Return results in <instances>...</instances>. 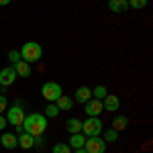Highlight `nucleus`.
Here are the masks:
<instances>
[{
	"label": "nucleus",
	"instance_id": "obj_1",
	"mask_svg": "<svg viewBox=\"0 0 153 153\" xmlns=\"http://www.w3.org/2000/svg\"><path fill=\"white\" fill-rule=\"evenodd\" d=\"M47 129V117L41 114V112H31V114H25L23 120V131L33 135V137H39L43 135Z\"/></svg>",
	"mask_w": 153,
	"mask_h": 153
},
{
	"label": "nucleus",
	"instance_id": "obj_2",
	"mask_svg": "<svg viewBox=\"0 0 153 153\" xmlns=\"http://www.w3.org/2000/svg\"><path fill=\"white\" fill-rule=\"evenodd\" d=\"M43 57V47L35 43V41H27L23 47H21V59L27 61V63H33V61H39Z\"/></svg>",
	"mask_w": 153,
	"mask_h": 153
},
{
	"label": "nucleus",
	"instance_id": "obj_3",
	"mask_svg": "<svg viewBox=\"0 0 153 153\" xmlns=\"http://www.w3.org/2000/svg\"><path fill=\"white\" fill-rule=\"evenodd\" d=\"M104 131V125L98 117H88V120L82 123V135L86 137H100Z\"/></svg>",
	"mask_w": 153,
	"mask_h": 153
},
{
	"label": "nucleus",
	"instance_id": "obj_4",
	"mask_svg": "<svg viewBox=\"0 0 153 153\" xmlns=\"http://www.w3.org/2000/svg\"><path fill=\"white\" fill-rule=\"evenodd\" d=\"M6 120L10 123L12 127H23V120H25V108L21 102H16L14 106L6 108Z\"/></svg>",
	"mask_w": 153,
	"mask_h": 153
},
{
	"label": "nucleus",
	"instance_id": "obj_5",
	"mask_svg": "<svg viewBox=\"0 0 153 153\" xmlns=\"http://www.w3.org/2000/svg\"><path fill=\"white\" fill-rule=\"evenodd\" d=\"M41 94H43V98L47 102H55L59 96L63 94V90H61V86L57 82H45L43 88H41Z\"/></svg>",
	"mask_w": 153,
	"mask_h": 153
},
{
	"label": "nucleus",
	"instance_id": "obj_6",
	"mask_svg": "<svg viewBox=\"0 0 153 153\" xmlns=\"http://www.w3.org/2000/svg\"><path fill=\"white\" fill-rule=\"evenodd\" d=\"M84 149L88 153H104L106 151V143L102 137H88L84 143Z\"/></svg>",
	"mask_w": 153,
	"mask_h": 153
},
{
	"label": "nucleus",
	"instance_id": "obj_7",
	"mask_svg": "<svg viewBox=\"0 0 153 153\" xmlns=\"http://www.w3.org/2000/svg\"><path fill=\"white\" fill-rule=\"evenodd\" d=\"M84 110L88 117H100V112L104 110L102 108V100H96V98H90L86 104H84Z\"/></svg>",
	"mask_w": 153,
	"mask_h": 153
},
{
	"label": "nucleus",
	"instance_id": "obj_8",
	"mask_svg": "<svg viewBox=\"0 0 153 153\" xmlns=\"http://www.w3.org/2000/svg\"><path fill=\"white\" fill-rule=\"evenodd\" d=\"M102 108L108 110V112H117L118 108H120V100H118V96L106 94L104 98H102Z\"/></svg>",
	"mask_w": 153,
	"mask_h": 153
},
{
	"label": "nucleus",
	"instance_id": "obj_9",
	"mask_svg": "<svg viewBox=\"0 0 153 153\" xmlns=\"http://www.w3.org/2000/svg\"><path fill=\"white\" fill-rule=\"evenodd\" d=\"M19 76H16V71H14V68H4V70H0V86H10V84H14V80H16Z\"/></svg>",
	"mask_w": 153,
	"mask_h": 153
},
{
	"label": "nucleus",
	"instance_id": "obj_10",
	"mask_svg": "<svg viewBox=\"0 0 153 153\" xmlns=\"http://www.w3.org/2000/svg\"><path fill=\"white\" fill-rule=\"evenodd\" d=\"M0 143H2L4 149H16V147H19V137L12 135V133H4V135L0 137Z\"/></svg>",
	"mask_w": 153,
	"mask_h": 153
},
{
	"label": "nucleus",
	"instance_id": "obj_11",
	"mask_svg": "<svg viewBox=\"0 0 153 153\" xmlns=\"http://www.w3.org/2000/svg\"><path fill=\"white\" fill-rule=\"evenodd\" d=\"M90 98H92V90H90L88 86H80V88L76 90V102H80V104H86Z\"/></svg>",
	"mask_w": 153,
	"mask_h": 153
},
{
	"label": "nucleus",
	"instance_id": "obj_12",
	"mask_svg": "<svg viewBox=\"0 0 153 153\" xmlns=\"http://www.w3.org/2000/svg\"><path fill=\"white\" fill-rule=\"evenodd\" d=\"M12 68H14V71H16V76H21V78H29V76H31V63H27V61H23V59L16 61Z\"/></svg>",
	"mask_w": 153,
	"mask_h": 153
},
{
	"label": "nucleus",
	"instance_id": "obj_13",
	"mask_svg": "<svg viewBox=\"0 0 153 153\" xmlns=\"http://www.w3.org/2000/svg\"><path fill=\"white\" fill-rule=\"evenodd\" d=\"M33 145H35V137L23 131V133L19 135V147H23V149H33Z\"/></svg>",
	"mask_w": 153,
	"mask_h": 153
},
{
	"label": "nucleus",
	"instance_id": "obj_14",
	"mask_svg": "<svg viewBox=\"0 0 153 153\" xmlns=\"http://www.w3.org/2000/svg\"><path fill=\"white\" fill-rule=\"evenodd\" d=\"M108 8L112 12H125L129 8V2L127 0H108Z\"/></svg>",
	"mask_w": 153,
	"mask_h": 153
},
{
	"label": "nucleus",
	"instance_id": "obj_15",
	"mask_svg": "<svg viewBox=\"0 0 153 153\" xmlns=\"http://www.w3.org/2000/svg\"><path fill=\"white\" fill-rule=\"evenodd\" d=\"M84 143H86V135H82V133H76V135H71V137H70L68 145H70L71 149H80V147H84Z\"/></svg>",
	"mask_w": 153,
	"mask_h": 153
},
{
	"label": "nucleus",
	"instance_id": "obj_16",
	"mask_svg": "<svg viewBox=\"0 0 153 153\" xmlns=\"http://www.w3.org/2000/svg\"><path fill=\"white\" fill-rule=\"evenodd\" d=\"M65 129L70 131V135L82 133V120H80V118H70V120L65 123Z\"/></svg>",
	"mask_w": 153,
	"mask_h": 153
},
{
	"label": "nucleus",
	"instance_id": "obj_17",
	"mask_svg": "<svg viewBox=\"0 0 153 153\" xmlns=\"http://www.w3.org/2000/svg\"><path fill=\"white\" fill-rule=\"evenodd\" d=\"M55 104H57L59 110H71V106H74V100H71L70 96H59L57 100H55Z\"/></svg>",
	"mask_w": 153,
	"mask_h": 153
},
{
	"label": "nucleus",
	"instance_id": "obj_18",
	"mask_svg": "<svg viewBox=\"0 0 153 153\" xmlns=\"http://www.w3.org/2000/svg\"><path fill=\"white\" fill-rule=\"evenodd\" d=\"M127 127H129V118L127 117H117L112 120V129L114 131H125Z\"/></svg>",
	"mask_w": 153,
	"mask_h": 153
},
{
	"label": "nucleus",
	"instance_id": "obj_19",
	"mask_svg": "<svg viewBox=\"0 0 153 153\" xmlns=\"http://www.w3.org/2000/svg\"><path fill=\"white\" fill-rule=\"evenodd\" d=\"M102 135H104V137H102L104 143H114L118 139V131H114L112 127H110V129H106V131H102Z\"/></svg>",
	"mask_w": 153,
	"mask_h": 153
},
{
	"label": "nucleus",
	"instance_id": "obj_20",
	"mask_svg": "<svg viewBox=\"0 0 153 153\" xmlns=\"http://www.w3.org/2000/svg\"><path fill=\"white\" fill-rule=\"evenodd\" d=\"M47 118H53V117H57L59 114V108H57V104L55 102H49V106L45 108V112H43Z\"/></svg>",
	"mask_w": 153,
	"mask_h": 153
},
{
	"label": "nucleus",
	"instance_id": "obj_21",
	"mask_svg": "<svg viewBox=\"0 0 153 153\" xmlns=\"http://www.w3.org/2000/svg\"><path fill=\"white\" fill-rule=\"evenodd\" d=\"M106 94H108V90H106L104 86H96L94 90H92V98H96V100H102Z\"/></svg>",
	"mask_w": 153,
	"mask_h": 153
},
{
	"label": "nucleus",
	"instance_id": "obj_22",
	"mask_svg": "<svg viewBox=\"0 0 153 153\" xmlns=\"http://www.w3.org/2000/svg\"><path fill=\"white\" fill-rule=\"evenodd\" d=\"M53 153H71V147L68 143H55L53 145Z\"/></svg>",
	"mask_w": 153,
	"mask_h": 153
},
{
	"label": "nucleus",
	"instance_id": "obj_23",
	"mask_svg": "<svg viewBox=\"0 0 153 153\" xmlns=\"http://www.w3.org/2000/svg\"><path fill=\"white\" fill-rule=\"evenodd\" d=\"M8 61H10L12 65H14L16 61H21V51H16V49H10V51H8Z\"/></svg>",
	"mask_w": 153,
	"mask_h": 153
},
{
	"label": "nucleus",
	"instance_id": "obj_24",
	"mask_svg": "<svg viewBox=\"0 0 153 153\" xmlns=\"http://www.w3.org/2000/svg\"><path fill=\"white\" fill-rule=\"evenodd\" d=\"M127 2H129V6L137 8V10H141V8L147 6V0H127Z\"/></svg>",
	"mask_w": 153,
	"mask_h": 153
},
{
	"label": "nucleus",
	"instance_id": "obj_25",
	"mask_svg": "<svg viewBox=\"0 0 153 153\" xmlns=\"http://www.w3.org/2000/svg\"><path fill=\"white\" fill-rule=\"evenodd\" d=\"M45 145H47V141H45V137H43V135L35 137V145H33V149H45Z\"/></svg>",
	"mask_w": 153,
	"mask_h": 153
},
{
	"label": "nucleus",
	"instance_id": "obj_26",
	"mask_svg": "<svg viewBox=\"0 0 153 153\" xmlns=\"http://www.w3.org/2000/svg\"><path fill=\"white\" fill-rule=\"evenodd\" d=\"M6 108H8V100H6V96L0 94V114H2V112H4Z\"/></svg>",
	"mask_w": 153,
	"mask_h": 153
},
{
	"label": "nucleus",
	"instance_id": "obj_27",
	"mask_svg": "<svg viewBox=\"0 0 153 153\" xmlns=\"http://www.w3.org/2000/svg\"><path fill=\"white\" fill-rule=\"evenodd\" d=\"M8 125V120H6V117H2L0 114V131H4V127Z\"/></svg>",
	"mask_w": 153,
	"mask_h": 153
},
{
	"label": "nucleus",
	"instance_id": "obj_28",
	"mask_svg": "<svg viewBox=\"0 0 153 153\" xmlns=\"http://www.w3.org/2000/svg\"><path fill=\"white\" fill-rule=\"evenodd\" d=\"M6 4H10V0H0V6H6Z\"/></svg>",
	"mask_w": 153,
	"mask_h": 153
},
{
	"label": "nucleus",
	"instance_id": "obj_29",
	"mask_svg": "<svg viewBox=\"0 0 153 153\" xmlns=\"http://www.w3.org/2000/svg\"><path fill=\"white\" fill-rule=\"evenodd\" d=\"M76 153H88V151H86L84 147H80V149H76Z\"/></svg>",
	"mask_w": 153,
	"mask_h": 153
},
{
	"label": "nucleus",
	"instance_id": "obj_30",
	"mask_svg": "<svg viewBox=\"0 0 153 153\" xmlns=\"http://www.w3.org/2000/svg\"><path fill=\"white\" fill-rule=\"evenodd\" d=\"M0 90H2V86H0Z\"/></svg>",
	"mask_w": 153,
	"mask_h": 153
}]
</instances>
